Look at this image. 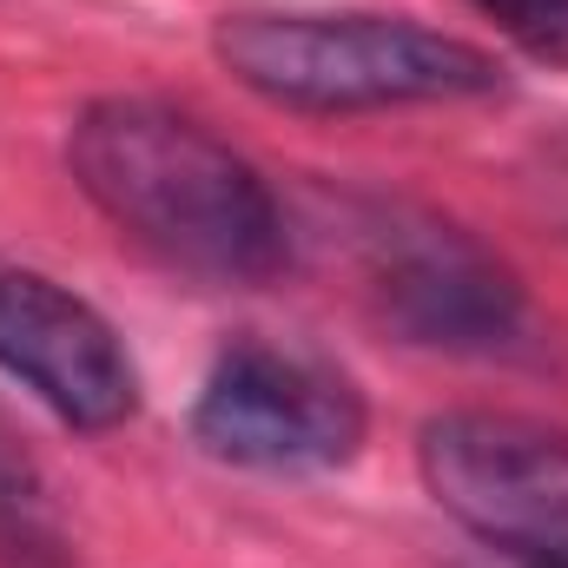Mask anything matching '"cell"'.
Returning <instances> with one entry per match:
<instances>
[{"label": "cell", "instance_id": "obj_5", "mask_svg": "<svg viewBox=\"0 0 568 568\" xmlns=\"http://www.w3.org/2000/svg\"><path fill=\"white\" fill-rule=\"evenodd\" d=\"M364 397L344 371L272 344H232L192 404V436L219 463L278 476L351 463L364 449Z\"/></svg>", "mask_w": 568, "mask_h": 568}, {"label": "cell", "instance_id": "obj_1", "mask_svg": "<svg viewBox=\"0 0 568 568\" xmlns=\"http://www.w3.org/2000/svg\"><path fill=\"white\" fill-rule=\"evenodd\" d=\"M67 172L120 239L185 278L265 284L291 265L278 192L179 106L93 100L67 133Z\"/></svg>", "mask_w": 568, "mask_h": 568}, {"label": "cell", "instance_id": "obj_4", "mask_svg": "<svg viewBox=\"0 0 568 568\" xmlns=\"http://www.w3.org/2000/svg\"><path fill=\"white\" fill-rule=\"evenodd\" d=\"M424 489L483 549L568 568V436L496 410H449L417 436Z\"/></svg>", "mask_w": 568, "mask_h": 568}, {"label": "cell", "instance_id": "obj_6", "mask_svg": "<svg viewBox=\"0 0 568 568\" xmlns=\"http://www.w3.org/2000/svg\"><path fill=\"white\" fill-rule=\"evenodd\" d=\"M0 371L87 436L120 429L140 410V371L120 331L40 272H0Z\"/></svg>", "mask_w": 568, "mask_h": 568}, {"label": "cell", "instance_id": "obj_3", "mask_svg": "<svg viewBox=\"0 0 568 568\" xmlns=\"http://www.w3.org/2000/svg\"><path fill=\"white\" fill-rule=\"evenodd\" d=\"M357 265L377 317L424 351L496 357L529 324V297L516 272L483 239H469L463 225L424 205H364Z\"/></svg>", "mask_w": 568, "mask_h": 568}, {"label": "cell", "instance_id": "obj_8", "mask_svg": "<svg viewBox=\"0 0 568 568\" xmlns=\"http://www.w3.org/2000/svg\"><path fill=\"white\" fill-rule=\"evenodd\" d=\"M483 20H496L503 40H516L529 60L568 67V0H469Z\"/></svg>", "mask_w": 568, "mask_h": 568}, {"label": "cell", "instance_id": "obj_7", "mask_svg": "<svg viewBox=\"0 0 568 568\" xmlns=\"http://www.w3.org/2000/svg\"><path fill=\"white\" fill-rule=\"evenodd\" d=\"M0 562L13 568H60L67 562V529L47 503L40 469L20 456V443L0 424Z\"/></svg>", "mask_w": 568, "mask_h": 568}, {"label": "cell", "instance_id": "obj_9", "mask_svg": "<svg viewBox=\"0 0 568 568\" xmlns=\"http://www.w3.org/2000/svg\"><path fill=\"white\" fill-rule=\"evenodd\" d=\"M463 568H542V562H529V556H509V549H476Z\"/></svg>", "mask_w": 568, "mask_h": 568}, {"label": "cell", "instance_id": "obj_2", "mask_svg": "<svg viewBox=\"0 0 568 568\" xmlns=\"http://www.w3.org/2000/svg\"><path fill=\"white\" fill-rule=\"evenodd\" d=\"M212 53L239 87L297 113L449 106L503 87V67L483 47L397 13H331V7L225 13Z\"/></svg>", "mask_w": 568, "mask_h": 568}]
</instances>
